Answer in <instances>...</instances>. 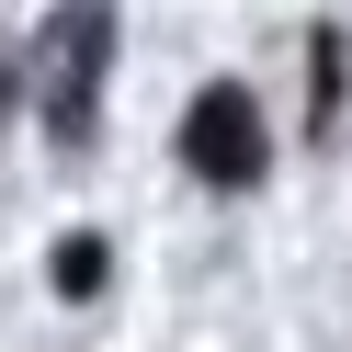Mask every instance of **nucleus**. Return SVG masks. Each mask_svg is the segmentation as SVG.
I'll return each instance as SVG.
<instances>
[{"label":"nucleus","instance_id":"1","mask_svg":"<svg viewBox=\"0 0 352 352\" xmlns=\"http://www.w3.org/2000/svg\"><path fill=\"white\" fill-rule=\"evenodd\" d=\"M102 57H114V0H69L46 23V57H34V102H46L57 148H80L102 125Z\"/></svg>","mask_w":352,"mask_h":352},{"label":"nucleus","instance_id":"2","mask_svg":"<svg viewBox=\"0 0 352 352\" xmlns=\"http://www.w3.org/2000/svg\"><path fill=\"white\" fill-rule=\"evenodd\" d=\"M182 160L205 170L216 193H250V182H261V160H273V137H261V102L239 91V80H216V91H193V114H182Z\"/></svg>","mask_w":352,"mask_h":352},{"label":"nucleus","instance_id":"3","mask_svg":"<svg viewBox=\"0 0 352 352\" xmlns=\"http://www.w3.org/2000/svg\"><path fill=\"white\" fill-rule=\"evenodd\" d=\"M57 296H102V239H69L57 250Z\"/></svg>","mask_w":352,"mask_h":352},{"label":"nucleus","instance_id":"4","mask_svg":"<svg viewBox=\"0 0 352 352\" xmlns=\"http://www.w3.org/2000/svg\"><path fill=\"white\" fill-rule=\"evenodd\" d=\"M329 114H341V34H318V137H329Z\"/></svg>","mask_w":352,"mask_h":352}]
</instances>
